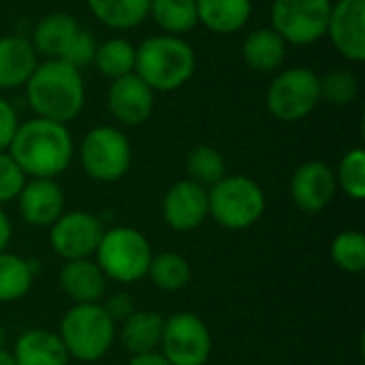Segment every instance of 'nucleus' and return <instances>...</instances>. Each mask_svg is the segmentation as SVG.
<instances>
[{
  "label": "nucleus",
  "mask_w": 365,
  "mask_h": 365,
  "mask_svg": "<svg viewBox=\"0 0 365 365\" xmlns=\"http://www.w3.org/2000/svg\"><path fill=\"white\" fill-rule=\"evenodd\" d=\"M26 178H58L73 160L75 145L66 124L32 118L19 124L9 150Z\"/></svg>",
  "instance_id": "f257e3e1"
},
{
  "label": "nucleus",
  "mask_w": 365,
  "mask_h": 365,
  "mask_svg": "<svg viewBox=\"0 0 365 365\" xmlns=\"http://www.w3.org/2000/svg\"><path fill=\"white\" fill-rule=\"evenodd\" d=\"M24 90L34 115L58 124L73 122L86 105L81 71L62 60H41Z\"/></svg>",
  "instance_id": "f03ea898"
},
{
  "label": "nucleus",
  "mask_w": 365,
  "mask_h": 365,
  "mask_svg": "<svg viewBox=\"0 0 365 365\" xmlns=\"http://www.w3.org/2000/svg\"><path fill=\"white\" fill-rule=\"evenodd\" d=\"M197 71V53L184 36L156 34L137 45L135 75L154 92H175Z\"/></svg>",
  "instance_id": "7ed1b4c3"
},
{
  "label": "nucleus",
  "mask_w": 365,
  "mask_h": 365,
  "mask_svg": "<svg viewBox=\"0 0 365 365\" xmlns=\"http://www.w3.org/2000/svg\"><path fill=\"white\" fill-rule=\"evenodd\" d=\"M71 359L101 361L115 340V323L101 304H75L62 319L58 331Z\"/></svg>",
  "instance_id": "20e7f679"
},
{
  "label": "nucleus",
  "mask_w": 365,
  "mask_h": 365,
  "mask_svg": "<svg viewBox=\"0 0 365 365\" xmlns=\"http://www.w3.org/2000/svg\"><path fill=\"white\" fill-rule=\"evenodd\" d=\"M210 216L225 229L242 231L257 225L265 212L263 188L246 175H225L207 188Z\"/></svg>",
  "instance_id": "39448f33"
},
{
  "label": "nucleus",
  "mask_w": 365,
  "mask_h": 365,
  "mask_svg": "<svg viewBox=\"0 0 365 365\" xmlns=\"http://www.w3.org/2000/svg\"><path fill=\"white\" fill-rule=\"evenodd\" d=\"M94 257L107 280L133 284L148 276V267L154 255L148 237L141 231L118 227L105 231Z\"/></svg>",
  "instance_id": "423d86ee"
},
{
  "label": "nucleus",
  "mask_w": 365,
  "mask_h": 365,
  "mask_svg": "<svg viewBox=\"0 0 365 365\" xmlns=\"http://www.w3.org/2000/svg\"><path fill=\"white\" fill-rule=\"evenodd\" d=\"M312 68L291 66L280 71L267 86V111L280 122L306 120L321 103V83Z\"/></svg>",
  "instance_id": "0eeeda50"
},
{
  "label": "nucleus",
  "mask_w": 365,
  "mask_h": 365,
  "mask_svg": "<svg viewBox=\"0 0 365 365\" xmlns=\"http://www.w3.org/2000/svg\"><path fill=\"white\" fill-rule=\"evenodd\" d=\"M79 160L83 171L96 182L122 180L133 163V148L128 137L115 126H94L86 133L79 145Z\"/></svg>",
  "instance_id": "6e6552de"
},
{
  "label": "nucleus",
  "mask_w": 365,
  "mask_h": 365,
  "mask_svg": "<svg viewBox=\"0 0 365 365\" xmlns=\"http://www.w3.org/2000/svg\"><path fill=\"white\" fill-rule=\"evenodd\" d=\"M334 0H272V28L287 45H314L327 34Z\"/></svg>",
  "instance_id": "1a4fd4ad"
},
{
  "label": "nucleus",
  "mask_w": 365,
  "mask_h": 365,
  "mask_svg": "<svg viewBox=\"0 0 365 365\" xmlns=\"http://www.w3.org/2000/svg\"><path fill=\"white\" fill-rule=\"evenodd\" d=\"M160 349L171 365H205L212 357V334L192 312L165 319Z\"/></svg>",
  "instance_id": "9d476101"
},
{
  "label": "nucleus",
  "mask_w": 365,
  "mask_h": 365,
  "mask_svg": "<svg viewBox=\"0 0 365 365\" xmlns=\"http://www.w3.org/2000/svg\"><path fill=\"white\" fill-rule=\"evenodd\" d=\"M105 235L103 222L88 212H64L49 227L51 250L64 261L90 259L96 255V248Z\"/></svg>",
  "instance_id": "9b49d317"
},
{
  "label": "nucleus",
  "mask_w": 365,
  "mask_h": 365,
  "mask_svg": "<svg viewBox=\"0 0 365 365\" xmlns=\"http://www.w3.org/2000/svg\"><path fill=\"white\" fill-rule=\"evenodd\" d=\"M289 190L304 214H321L336 197V171L323 160H306L295 169Z\"/></svg>",
  "instance_id": "f8f14e48"
},
{
  "label": "nucleus",
  "mask_w": 365,
  "mask_h": 365,
  "mask_svg": "<svg viewBox=\"0 0 365 365\" xmlns=\"http://www.w3.org/2000/svg\"><path fill=\"white\" fill-rule=\"evenodd\" d=\"M334 49L349 62L365 60V0H336L327 34Z\"/></svg>",
  "instance_id": "ddd939ff"
},
{
  "label": "nucleus",
  "mask_w": 365,
  "mask_h": 365,
  "mask_svg": "<svg viewBox=\"0 0 365 365\" xmlns=\"http://www.w3.org/2000/svg\"><path fill=\"white\" fill-rule=\"evenodd\" d=\"M156 92L135 73L113 79L107 88V109L124 126H139L154 111Z\"/></svg>",
  "instance_id": "4468645a"
},
{
  "label": "nucleus",
  "mask_w": 365,
  "mask_h": 365,
  "mask_svg": "<svg viewBox=\"0 0 365 365\" xmlns=\"http://www.w3.org/2000/svg\"><path fill=\"white\" fill-rule=\"evenodd\" d=\"M207 216V188H203L201 184L192 180H180L167 190L163 199V218L173 231H192L201 227Z\"/></svg>",
  "instance_id": "2eb2a0df"
},
{
  "label": "nucleus",
  "mask_w": 365,
  "mask_h": 365,
  "mask_svg": "<svg viewBox=\"0 0 365 365\" xmlns=\"http://www.w3.org/2000/svg\"><path fill=\"white\" fill-rule=\"evenodd\" d=\"M21 218L32 227H51L64 214V190L56 180L30 178L17 195Z\"/></svg>",
  "instance_id": "dca6fc26"
},
{
  "label": "nucleus",
  "mask_w": 365,
  "mask_h": 365,
  "mask_svg": "<svg viewBox=\"0 0 365 365\" xmlns=\"http://www.w3.org/2000/svg\"><path fill=\"white\" fill-rule=\"evenodd\" d=\"M60 289L73 304H101L107 297V276L92 259L66 261L60 269Z\"/></svg>",
  "instance_id": "f3484780"
},
{
  "label": "nucleus",
  "mask_w": 365,
  "mask_h": 365,
  "mask_svg": "<svg viewBox=\"0 0 365 365\" xmlns=\"http://www.w3.org/2000/svg\"><path fill=\"white\" fill-rule=\"evenodd\" d=\"M38 62L41 58L30 38L19 34L0 36V90L9 92L24 88Z\"/></svg>",
  "instance_id": "a211bd4d"
},
{
  "label": "nucleus",
  "mask_w": 365,
  "mask_h": 365,
  "mask_svg": "<svg viewBox=\"0 0 365 365\" xmlns=\"http://www.w3.org/2000/svg\"><path fill=\"white\" fill-rule=\"evenodd\" d=\"M79 21L66 13V11H56L45 15L32 30L30 43L38 58L45 60H60L75 34L79 32Z\"/></svg>",
  "instance_id": "6ab92c4d"
},
{
  "label": "nucleus",
  "mask_w": 365,
  "mask_h": 365,
  "mask_svg": "<svg viewBox=\"0 0 365 365\" xmlns=\"http://www.w3.org/2000/svg\"><path fill=\"white\" fill-rule=\"evenodd\" d=\"M15 365H68V353L58 334L49 329L24 331L11 353Z\"/></svg>",
  "instance_id": "aec40b11"
},
{
  "label": "nucleus",
  "mask_w": 365,
  "mask_h": 365,
  "mask_svg": "<svg viewBox=\"0 0 365 365\" xmlns=\"http://www.w3.org/2000/svg\"><path fill=\"white\" fill-rule=\"evenodd\" d=\"M199 26L227 36L240 32L252 15V0H197Z\"/></svg>",
  "instance_id": "412c9836"
},
{
  "label": "nucleus",
  "mask_w": 365,
  "mask_h": 365,
  "mask_svg": "<svg viewBox=\"0 0 365 365\" xmlns=\"http://www.w3.org/2000/svg\"><path fill=\"white\" fill-rule=\"evenodd\" d=\"M287 47L284 38L272 26L255 28L242 43V58L257 73H274L282 66Z\"/></svg>",
  "instance_id": "4be33fe9"
},
{
  "label": "nucleus",
  "mask_w": 365,
  "mask_h": 365,
  "mask_svg": "<svg viewBox=\"0 0 365 365\" xmlns=\"http://www.w3.org/2000/svg\"><path fill=\"white\" fill-rule=\"evenodd\" d=\"M165 319L154 310H135L120 329L122 346L133 355L156 353L163 340Z\"/></svg>",
  "instance_id": "5701e85b"
},
{
  "label": "nucleus",
  "mask_w": 365,
  "mask_h": 365,
  "mask_svg": "<svg viewBox=\"0 0 365 365\" xmlns=\"http://www.w3.org/2000/svg\"><path fill=\"white\" fill-rule=\"evenodd\" d=\"M90 13L111 30H133L148 19L150 0H86Z\"/></svg>",
  "instance_id": "b1692460"
},
{
  "label": "nucleus",
  "mask_w": 365,
  "mask_h": 365,
  "mask_svg": "<svg viewBox=\"0 0 365 365\" xmlns=\"http://www.w3.org/2000/svg\"><path fill=\"white\" fill-rule=\"evenodd\" d=\"M148 17L163 30V34L184 36L199 26L197 0H150Z\"/></svg>",
  "instance_id": "393cba45"
},
{
  "label": "nucleus",
  "mask_w": 365,
  "mask_h": 365,
  "mask_svg": "<svg viewBox=\"0 0 365 365\" xmlns=\"http://www.w3.org/2000/svg\"><path fill=\"white\" fill-rule=\"evenodd\" d=\"M135 58H137V47L124 36H113L96 45L92 64L103 77L113 81L135 73Z\"/></svg>",
  "instance_id": "a878e982"
},
{
  "label": "nucleus",
  "mask_w": 365,
  "mask_h": 365,
  "mask_svg": "<svg viewBox=\"0 0 365 365\" xmlns=\"http://www.w3.org/2000/svg\"><path fill=\"white\" fill-rule=\"evenodd\" d=\"M34 280V265L11 252H0V304L21 299Z\"/></svg>",
  "instance_id": "bb28decb"
},
{
  "label": "nucleus",
  "mask_w": 365,
  "mask_h": 365,
  "mask_svg": "<svg viewBox=\"0 0 365 365\" xmlns=\"http://www.w3.org/2000/svg\"><path fill=\"white\" fill-rule=\"evenodd\" d=\"M186 171L188 180L201 184L203 188H212L227 175V160L214 145H197L186 158Z\"/></svg>",
  "instance_id": "cd10ccee"
},
{
  "label": "nucleus",
  "mask_w": 365,
  "mask_h": 365,
  "mask_svg": "<svg viewBox=\"0 0 365 365\" xmlns=\"http://www.w3.org/2000/svg\"><path fill=\"white\" fill-rule=\"evenodd\" d=\"M150 280L163 291H180L190 282V263L178 252H163L152 257L148 267Z\"/></svg>",
  "instance_id": "c85d7f7f"
},
{
  "label": "nucleus",
  "mask_w": 365,
  "mask_h": 365,
  "mask_svg": "<svg viewBox=\"0 0 365 365\" xmlns=\"http://www.w3.org/2000/svg\"><path fill=\"white\" fill-rule=\"evenodd\" d=\"M321 83V101L334 107H346L355 103L359 96V79L349 68H334L319 77Z\"/></svg>",
  "instance_id": "c756f323"
},
{
  "label": "nucleus",
  "mask_w": 365,
  "mask_h": 365,
  "mask_svg": "<svg viewBox=\"0 0 365 365\" xmlns=\"http://www.w3.org/2000/svg\"><path fill=\"white\" fill-rule=\"evenodd\" d=\"M338 188H342L351 199L361 201L365 197V152L355 148L346 152L336 169Z\"/></svg>",
  "instance_id": "7c9ffc66"
},
{
  "label": "nucleus",
  "mask_w": 365,
  "mask_h": 365,
  "mask_svg": "<svg viewBox=\"0 0 365 365\" xmlns=\"http://www.w3.org/2000/svg\"><path fill=\"white\" fill-rule=\"evenodd\" d=\"M331 257L336 265L349 274L365 269V237L359 231H344L334 240Z\"/></svg>",
  "instance_id": "2f4dec72"
},
{
  "label": "nucleus",
  "mask_w": 365,
  "mask_h": 365,
  "mask_svg": "<svg viewBox=\"0 0 365 365\" xmlns=\"http://www.w3.org/2000/svg\"><path fill=\"white\" fill-rule=\"evenodd\" d=\"M96 38L92 36L90 30L79 28V32L75 34V38L71 41V45L66 47V51L62 53V62L75 66L77 71H83L86 66H90L94 62V53H96Z\"/></svg>",
  "instance_id": "473e14b6"
},
{
  "label": "nucleus",
  "mask_w": 365,
  "mask_h": 365,
  "mask_svg": "<svg viewBox=\"0 0 365 365\" xmlns=\"http://www.w3.org/2000/svg\"><path fill=\"white\" fill-rule=\"evenodd\" d=\"M24 171L17 167V163L11 158L9 152H0V203L15 201L26 184Z\"/></svg>",
  "instance_id": "72a5a7b5"
},
{
  "label": "nucleus",
  "mask_w": 365,
  "mask_h": 365,
  "mask_svg": "<svg viewBox=\"0 0 365 365\" xmlns=\"http://www.w3.org/2000/svg\"><path fill=\"white\" fill-rule=\"evenodd\" d=\"M19 115L15 111V107L11 105V101L0 96V152H6L17 128H19Z\"/></svg>",
  "instance_id": "f704fd0d"
},
{
  "label": "nucleus",
  "mask_w": 365,
  "mask_h": 365,
  "mask_svg": "<svg viewBox=\"0 0 365 365\" xmlns=\"http://www.w3.org/2000/svg\"><path fill=\"white\" fill-rule=\"evenodd\" d=\"M101 306L113 323H124L135 312V302L128 293H115L105 302H101Z\"/></svg>",
  "instance_id": "c9c22d12"
},
{
  "label": "nucleus",
  "mask_w": 365,
  "mask_h": 365,
  "mask_svg": "<svg viewBox=\"0 0 365 365\" xmlns=\"http://www.w3.org/2000/svg\"><path fill=\"white\" fill-rule=\"evenodd\" d=\"M11 237H13L11 220H9V216L0 210V252L6 250V246L11 244Z\"/></svg>",
  "instance_id": "e433bc0d"
},
{
  "label": "nucleus",
  "mask_w": 365,
  "mask_h": 365,
  "mask_svg": "<svg viewBox=\"0 0 365 365\" xmlns=\"http://www.w3.org/2000/svg\"><path fill=\"white\" fill-rule=\"evenodd\" d=\"M128 365H171L167 359H165V355L163 353H145V355H137V357H133L130 359V364Z\"/></svg>",
  "instance_id": "4c0bfd02"
},
{
  "label": "nucleus",
  "mask_w": 365,
  "mask_h": 365,
  "mask_svg": "<svg viewBox=\"0 0 365 365\" xmlns=\"http://www.w3.org/2000/svg\"><path fill=\"white\" fill-rule=\"evenodd\" d=\"M0 365H15L9 351H0Z\"/></svg>",
  "instance_id": "58836bf2"
},
{
  "label": "nucleus",
  "mask_w": 365,
  "mask_h": 365,
  "mask_svg": "<svg viewBox=\"0 0 365 365\" xmlns=\"http://www.w3.org/2000/svg\"><path fill=\"white\" fill-rule=\"evenodd\" d=\"M0 351H6V334L2 325H0Z\"/></svg>",
  "instance_id": "ea45409f"
}]
</instances>
